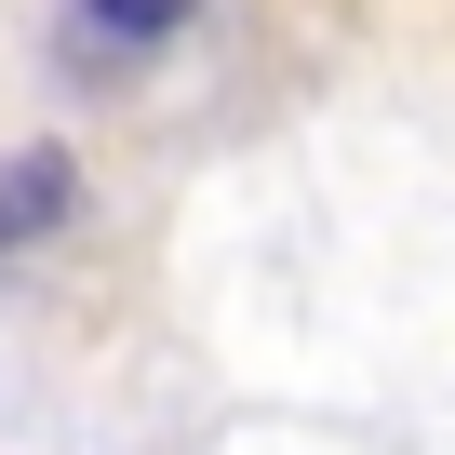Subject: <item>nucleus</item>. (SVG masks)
<instances>
[{
    "instance_id": "obj_1",
    "label": "nucleus",
    "mask_w": 455,
    "mask_h": 455,
    "mask_svg": "<svg viewBox=\"0 0 455 455\" xmlns=\"http://www.w3.org/2000/svg\"><path fill=\"white\" fill-rule=\"evenodd\" d=\"M68 214H81V161H68V148L0 161V255H14V242H41V228H68Z\"/></svg>"
},
{
    "instance_id": "obj_2",
    "label": "nucleus",
    "mask_w": 455,
    "mask_h": 455,
    "mask_svg": "<svg viewBox=\"0 0 455 455\" xmlns=\"http://www.w3.org/2000/svg\"><path fill=\"white\" fill-rule=\"evenodd\" d=\"M81 14H94L108 41H174V28L201 14V0H81Z\"/></svg>"
}]
</instances>
